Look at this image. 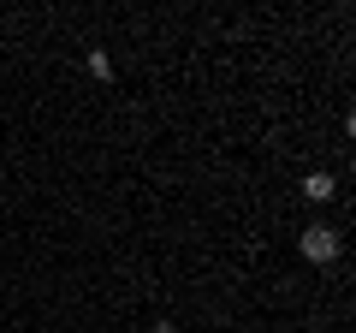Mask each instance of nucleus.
<instances>
[{"label": "nucleus", "mask_w": 356, "mask_h": 333, "mask_svg": "<svg viewBox=\"0 0 356 333\" xmlns=\"http://www.w3.org/2000/svg\"><path fill=\"white\" fill-rule=\"evenodd\" d=\"M297 250H303L309 262H321V268H327V262H339L344 256V238H339V226H303V238H297Z\"/></svg>", "instance_id": "nucleus-1"}, {"label": "nucleus", "mask_w": 356, "mask_h": 333, "mask_svg": "<svg viewBox=\"0 0 356 333\" xmlns=\"http://www.w3.org/2000/svg\"><path fill=\"white\" fill-rule=\"evenodd\" d=\"M303 196H309V203H332V196H339V179H332V173H309V179H303Z\"/></svg>", "instance_id": "nucleus-2"}, {"label": "nucleus", "mask_w": 356, "mask_h": 333, "mask_svg": "<svg viewBox=\"0 0 356 333\" xmlns=\"http://www.w3.org/2000/svg\"><path fill=\"white\" fill-rule=\"evenodd\" d=\"M83 65H89V77H102V84L113 77V54H107V48H89V54H83Z\"/></svg>", "instance_id": "nucleus-3"}, {"label": "nucleus", "mask_w": 356, "mask_h": 333, "mask_svg": "<svg viewBox=\"0 0 356 333\" xmlns=\"http://www.w3.org/2000/svg\"><path fill=\"white\" fill-rule=\"evenodd\" d=\"M154 333H178V327H172V321H154Z\"/></svg>", "instance_id": "nucleus-4"}]
</instances>
